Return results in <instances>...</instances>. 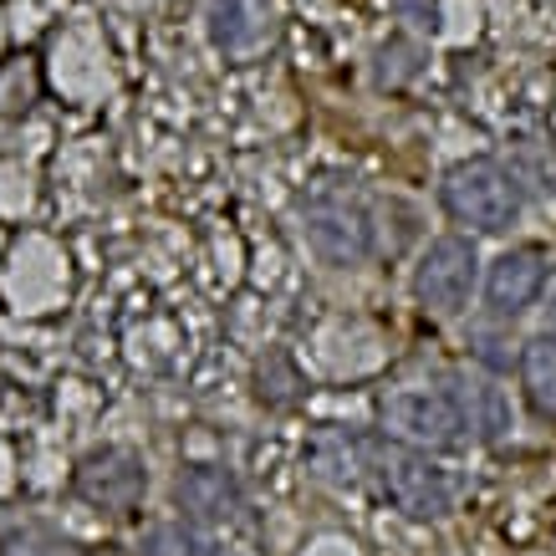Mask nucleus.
Wrapping results in <instances>:
<instances>
[{"mask_svg":"<svg viewBox=\"0 0 556 556\" xmlns=\"http://www.w3.org/2000/svg\"><path fill=\"white\" fill-rule=\"evenodd\" d=\"M368 459H372V475H378V490L388 495V506H399L404 516H414V521H439V516H450L455 485H450V475L439 470L429 455L408 450V444L378 439L368 450Z\"/></svg>","mask_w":556,"mask_h":556,"instance_id":"obj_1","label":"nucleus"},{"mask_svg":"<svg viewBox=\"0 0 556 556\" xmlns=\"http://www.w3.org/2000/svg\"><path fill=\"white\" fill-rule=\"evenodd\" d=\"M302 230L306 245L327 261V266H357L372 251V215L353 189L317 185L302 200Z\"/></svg>","mask_w":556,"mask_h":556,"instance_id":"obj_2","label":"nucleus"},{"mask_svg":"<svg viewBox=\"0 0 556 556\" xmlns=\"http://www.w3.org/2000/svg\"><path fill=\"white\" fill-rule=\"evenodd\" d=\"M439 200L450 210V219L459 225H470V230H506L516 225L521 215V189L510 179L501 164H490V159H465L455 169L444 174V185H439Z\"/></svg>","mask_w":556,"mask_h":556,"instance_id":"obj_3","label":"nucleus"},{"mask_svg":"<svg viewBox=\"0 0 556 556\" xmlns=\"http://www.w3.org/2000/svg\"><path fill=\"white\" fill-rule=\"evenodd\" d=\"M383 429L424 450H450L465 439V408L444 388H393L383 399Z\"/></svg>","mask_w":556,"mask_h":556,"instance_id":"obj_4","label":"nucleus"},{"mask_svg":"<svg viewBox=\"0 0 556 556\" xmlns=\"http://www.w3.org/2000/svg\"><path fill=\"white\" fill-rule=\"evenodd\" d=\"M475 276H480L475 245L459 236H444L419 255V266H414V296H419V306H429L434 317H455V312H465V302H470Z\"/></svg>","mask_w":556,"mask_h":556,"instance_id":"obj_5","label":"nucleus"},{"mask_svg":"<svg viewBox=\"0 0 556 556\" xmlns=\"http://www.w3.org/2000/svg\"><path fill=\"white\" fill-rule=\"evenodd\" d=\"M143 490H149L143 459L128 450H92L77 465V495L98 510H134L143 501Z\"/></svg>","mask_w":556,"mask_h":556,"instance_id":"obj_6","label":"nucleus"},{"mask_svg":"<svg viewBox=\"0 0 556 556\" xmlns=\"http://www.w3.org/2000/svg\"><path fill=\"white\" fill-rule=\"evenodd\" d=\"M546 255L536 251V245H521V251H506L495 255L485 270V302L490 312H501V317H516V312H526V306L541 296V287H546Z\"/></svg>","mask_w":556,"mask_h":556,"instance_id":"obj_7","label":"nucleus"},{"mask_svg":"<svg viewBox=\"0 0 556 556\" xmlns=\"http://www.w3.org/2000/svg\"><path fill=\"white\" fill-rule=\"evenodd\" d=\"M174 495H179V506H185L194 521L230 526V521H240V516H245V495H240L236 475L219 470V465H185V475H179Z\"/></svg>","mask_w":556,"mask_h":556,"instance_id":"obj_8","label":"nucleus"},{"mask_svg":"<svg viewBox=\"0 0 556 556\" xmlns=\"http://www.w3.org/2000/svg\"><path fill=\"white\" fill-rule=\"evenodd\" d=\"M210 41L230 56H251L270 41V5L266 0H210L204 5Z\"/></svg>","mask_w":556,"mask_h":556,"instance_id":"obj_9","label":"nucleus"},{"mask_svg":"<svg viewBox=\"0 0 556 556\" xmlns=\"http://www.w3.org/2000/svg\"><path fill=\"white\" fill-rule=\"evenodd\" d=\"M521 383L531 393L536 414L556 419V338L552 332H541V338H531L521 348Z\"/></svg>","mask_w":556,"mask_h":556,"instance_id":"obj_10","label":"nucleus"},{"mask_svg":"<svg viewBox=\"0 0 556 556\" xmlns=\"http://www.w3.org/2000/svg\"><path fill=\"white\" fill-rule=\"evenodd\" d=\"M480 414H475V424H480V434L495 444V439H506L510 429H516V414H510V399L501 393V388H490V383H480Z\"/></svg>","mask_w":556,"mask_h":556,"instance_id":"obj_11","label":"nucleus"},{"mask_svg":"<svg viewBox=\"0 0 556 556\" xmlns=\"http://www.w3.org/2000/svg\"><path fill=\"white\" fill-rule=\"evenodd\" d=\"M143 556H200V546L185 526H153L143 536Z\"/></svg>","mask_w":556,"mask_h":556,"instance_id":"obj_12","label":"nucleus"},{"mask_svg":"<svg viewBox=\"0 0 556 556\" xmlns=\"http://www.w3.org/2000/svg\"><path fill=\"white\" fill-rule=\"evenodd\" d=\"M546 332L556 338V296H552V306H546Z\"/></svg>","mask_w":556,"mask_h":556,"instance_id":"obj_13","label":"nucleus"},{"mask_svg":"<svg viewBox=\"0 0 556 556\" xmlns=\"http://www.w3.org/2000/svg\"><path fill=\"white\" fill-rule=\"evenodd\" d=\"M92 556H128V552H118V546H102V552H92Z\"/></svg>","mask_w":556,"mask_h":556,"instance_id":"obj_14","label":"nucleus"}]
</instances>
